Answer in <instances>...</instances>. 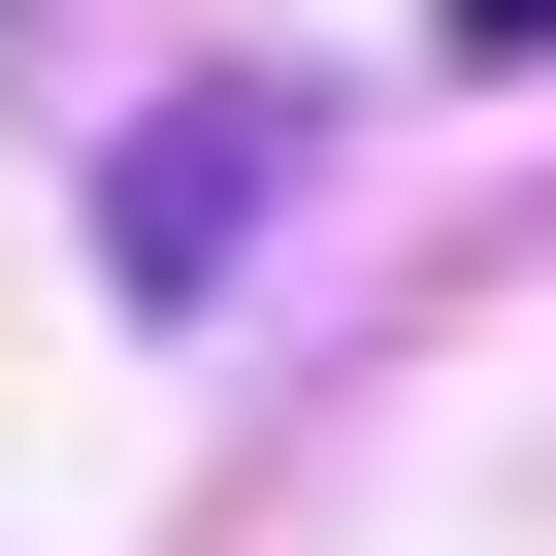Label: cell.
<instances>
[{
    "instance_id": "2",
    "label": "cell",
    "mask_w": 556,
    "mask_h": 556,
    "mask_svg": "<svg viewBox=\"0 0 556 556\" xmlns=\"http://www.w3.org/2000/svg\"><path fill=\"white\" fill-rule=\"evenodd\" d=\"M523 34H556V0H458V66H523Z\"/></svg>"
},
{
    "instance_id": "1",
    "label": "cell",
    "mask_w": 556,
    "mask_h": 556,
    "mask_svg": "<svg viewBox=\"0 0 556 556\" xmlns=\"http://www.w3.org/2000/svg\"><path fill=\"white\" fill-rule=\"evenodd\" d=\"M262 197H295V131H262V99H164V131L99 164V262H131V295H197V262H229Z\"/></svg>"
}]
</instances>
